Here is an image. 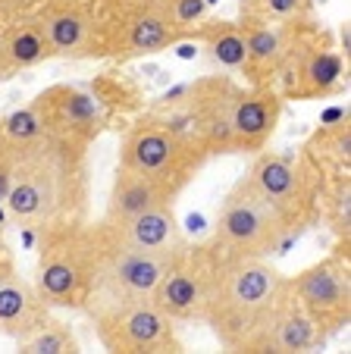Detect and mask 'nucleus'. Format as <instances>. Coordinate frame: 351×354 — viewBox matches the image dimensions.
I'll use <instances>...</instances> for the list:
<instances>
[{"mask_svg":"<svg viewBox=\"0 0 351 354\" xmlns=\"http://www.w3.org/2000/svg\"><path fill=\"white\" fill-rule=\"evenodd\" d=\"M88 147L60 135H44L22 147H7V204L10 216L38 232L88 214Z\"/></svg>","mask_w":351,"mask_h":354,"instance_id":"f257e3e1","label":"nucleus"},{"mask_svg":"<svg viewBox=\"0 0 351 354\" xmlns=\"http://www.w3.org/2000/svg\"><path fill=\"white\" fill-rule=\"evenodd\" d=\"M289 301V276L270 257L223 261L204 323L226 351L254 354L260 335Z\"/></svg>","mask_w":351,"mask_h":354,"instance_id":"f03ea898","label":"nucleus"},{"mask_svg":"<svg viewBox=\"0 0 351 354\" xmlns=\"http://www.w3.org/2000/svg\"><path fill=\"white\" fill-rule=\"evenodd\" d=\"M100 276V232L91 223H69L41 232L35 292L51 310H82L91 304Z\"/></svg>","mask_w":351,"mask_h":354,"instance_id":"7ed1b4c3","label":"nucleus"},{"mask_svg":"<svg viewBox=\"0 0 351 354\" xmlns=\"http://www.w3.org/2000/svg\"><path fill=\"white\" fill-rule=\"evenodd\" d=\"M235 82L229 75H204L166 91L147 113L182 141L201 147L207 157L232 154L229 145V107Z\"/></svg>","mask_w":351,"mask_h":354,"instance_id":"20e7f679","label":"nucleus"},{"mask_svg":"<svg viewBox=\"0 0 351 354\" xmlns=\"http://www.w3.org/2000/svg\"><path fill=\"white\" fill-rule=\"evenodd\" d=\"M94 19V60H141L170 50L182 35L160 0H88Z\"/></svg>","mask_w":351,"mask_h":354,"instance_id":"39448f33","label":"nucleus"},{"mask_svg":"<svg viewBox=\"0 0 351 354\" xmlns=\"http://www.w3.org/2000/svg\"><path fill=\"white\" fill-rule=\"evenodd\" d=\"M242 182L282 216L291 232L305 229L320 216V194L326 179L305 154L258 151Z\"/></svg>","mask_w":351,"mask_h":354,"instance_id":"423d86ee","label":"nucleus"},{"mask_svg":"<svg viewBox=\"0 0 351 354\" xmlns=\"http://www.w3.org/2000/svg\"><path fill=\"white\" fill-rule=\"evenodd\" d=\"M289 235L291 229L285 226L282 216L264 198H258L245 182H239L219 207L210 245L223 261H248V257L276 254Z\"/></svg>","mask_w":351,"mask_h":354,"instance_id":"0eeeda50","label":"nucleus"},{"mask_svg":"<svg viewBox=\"0 0 351 354\" xmlns=\"http://www.w3.org/2000/svg\"><path fill=\"white\" fill-rule=\"evenodd\" d=\"M98 342L113 354H179V329L147 301H94L85 310Z\"/></svg>","mask_w":351,"mask_h":354,"instance_id":"6e6552de","label":"nucleus"},{"mask_svg":"<svg viewBox=\"0 0 351 354\" xmlns=\"http://www.w3.org/2000/svg\"><path fill=\"white\" fill-rule=\"evenodd\" d=\"M351 63L339 54L332 35L314 22H301L282 69L276 75V91L282 100H326L348 88Z\"/></svg>","mask_w":351,"mask_h":354,"instance_id":"1a4fd4ad","label":"nucleus"},{"mask_svg":"<svg viewBox=\"0 0 351 354\" xmlns=\"http://www.w3.org/2000/svg\"><path fill=\"white\" fill-rule=\"evenodd\" d=\"M210 157L201 147L182 141L179 135H172L166 126H160L151 113L138 116L132 126L126 129L120 145V167L132 169V173L151 176L176 192H186L192 179L201 173V167Z\"/></svg>","mask_w":351,"mask_h":354,"instance_id":"9d476101","label":"nucleus"},{"mask_svg":"<svg viewBox=\"0 0 351 354\" xmlns=\"http://www.w3.org/2000/svg\"><path fill=\"white\" fill-rule=\"evenodd\" d=\"M219 267H223V257L217 254V248L210 241H204V245L186 241V248L166 270L151 301L172 323H204L213 288H217Z\"/></svg>","mask_w":351,"mask_h":354,"instance_id":"9b49d317","label":"nucleus"},{"mask_svg":"<svg viewBox=\"0 0 351 354\" xmlns=\"http://www.w3.org/2000/svg\"><path fill=\"white\" fill-rule=\"evenodd\" d=\"M100 232V276H98V292L94 301H147L154 298L160 279L172 261L179 257L182 248L176 251H141V248L113 241L104 229ZM88 310V308H85Z\"/></svg>","mask_w":351,"mask_h":354,"instance_id":"f8f14e48","label":"nucleus"},{"mask_svg":"<svg viewBox=\"0 0 351 354\" xmlns=\"http://www.w3.org/2000/svg\"><path fill=\"white\" fill-rule=\"evenodd\" d=\"M110 91H100L94 85H51L32 100L38 107L47 135H60L69 141L94 145L113 120V100L116 85L107 82Z\"/></svg>","mask_w":351,"mask_h":354,"instance_id":"ddd939ff","label":"nucleus"},{"mask_svg":"<svg viewBox=\"0 0 351 354\" xmlns=\"http://www.w3.org/2000/svg\"><path fill=\"white\" fill-rule=\"evenodd\" d=\"M291 298L298 301V308L317 323V329L330 335L342 333L351 323V267L348 254L332 251L330 257L311 263L289 276Z\"/></svg>","mask_w":351,"mask_h":354,"instance_id":"4468645a","label":"nucleus"},{"mask_svg":"<svg viewBox=\"0 0 351 354\" xmlns=\"http://www.w3.org/2000/svg\"><path fill=\"white\" fill-rule=\"evenodd\" d=\"M282 94L276 85L235 88L229 107V145L232 154H258L270 145L282 120Z\"/></svg>","mask_w":351,"mask_h":354,"instance_id":"2eb2a0df","label":"nucleus"},{"mask_svg":"<svg viewBox=\"0 0 351 354\" xmlns=\"http://www.w3.org/2000/svg\"><path fill=\"white\" fill-rule=\"evenodd\" d=\"M51 57L94 60V19L88 0H41L35 7Z\"/></svg>","mask_w":351,"mask_h":354,"instance_id":"dca6fc26","label":"nucleus"},{"mask_svg":"<svg viewBox=\"0 0 351 354\" xmlns=\"http://www.w3.org/2000/svg\"><path fill=\"white\" fill-rule=\"evenodd\" d=\"M239 22L245 35L242 75L248 79V85H276V75L301 22H276L260 13H242Z\"/></svg>","mask_w":351,"mask_h":354,"instance_id":"f3484780","label":"nucleus"},{"mask_svg":"<svg viewBox=\"0 0 351 354\" xmlns=\"http://www.w3.org/2000/svg\"><path fill=\"white\" fill-rule=\"evenodd\" d=\"M113 241H123V245L141 248V251H176V248L186 245V235H182L179 216H176V201L170 204H160L151 207L138 216H129L123 223H98Z\"/></svg>","mask_w":351,"mask_h":354,"instance_id":"a211bd4d","label":"nucleus"},{"mask_svg":"<svg viewBox=\"0 0 351 354\" xmlns=\"http://www.w3.org/2000/svg\"><path fill=\"white\" fill-rule=\"evenodd\" d=\"M170 201H179V192L172 185L116 167V176H113V185H110V198H107V210L100 220L123 223V220H129V216H138L151 207L170 204Z\"/></svg>","mask_w":351,"mask_h":354,"instance_id":"6ab92c4d","label":"nucleus"},{"mask_svg":"<svg viewBox=\"0 0 351 354\" xmlns=\"http://www.w3.org/2000/svg\"><path fill=\"white\" fill-rule=\"evenodd\" d=\"M47 317H51V308L41 301L28 279H22L16 270L0 279V335L3 339H13L19 345Z\"/></svg>","mask_w":351,"mask_h":354,"instance_id":"aec40b11","label":"nucleus"},{"mask_svg":"<svg viewBox=\"0 0 351 354\" xmlns=\"http://www.w3.org/2000/svg\"><path fill=\"white\" fill-rule=\"evenodd\" d=\"M53 60L35 13L0 22V79H13L22 69H35Z\"/></svg>","mask_w":351,"mask_h":354,"instance_id":"412c9836","label":"nucleus"},{"mask_svg":"<svg viewBox=\"0 0 351 354\" xmlns=\"http://www.w3.org/2000/svg\"><path fill=\"white\" fill-rule=\"evenodd\" d=\"M326 342V335L317 329V323L298 308V301L291 298L267 326V333L260 335L254 354H305L314 351Z\"/></svg>","mask_w":351,"mask_h":354,"instance_id":"4be33fe9","label":"nucleus"},{"mask_svg":"<svg viewBox=\"0 0 351 354\" xmlns=\"http://www.w3.org/2000/svg\"><path fill=\"white\" fill-rule=\"evenodd\" d=\"M301 154L320 169L323 179H336V176H348L351 169V120L348 113L342 120L320 126L317 132L307 138Z\"/></svg>","mask_w":351,"mask_h":354,"instance_id":"5701e85b","label":"nucleus"},{"mask_svg":"<svg viewBox=\"0 0 351 354\" xmlns=\"http://www.w3.org/2000/svg\"><path fill=\"white\" fill-rule=\"evenodd\" d=\"M188 38H198L219 69L242 75V66H245V35H242V22L207 16Z\"/></svg>","mask_w":351,"mask_h":354,"instance_id":"b1692460","label":"nucleus"},{"mask_svg":"<svg viewBox=\"0 0 351 354\" xmlns=\"http://www.w3.org/2000/svg\"><path fill=\"white\" fill-rule=\"evenodd\" d=\"M320 214L326 216L332 235H336V251L348 254V245H351V179L348 176L326 179L323 194H320Z\"/></svg>","mask_w":351,"mask_h":354,"instance_id":"393cba45","label":"nucleus"},{"mask_svg":"<svg viewBox=\"0 0 351 354\" xmlns=\"http://www.w3.org/2000/svg\"><path fill=\"white\" fill-rule=\"evenodd\" d=\"M19 351L22 354H79L82 342L75 335L73 323L51 314L28 339L19 342Z\"/></svg>","mask_w":351,"mask_h":354,"instance_id":"a878e982","label":"nucleus"},{"mask_svg":"<svg viewBox=\"0 0 351 354\" xmlns=\"http://www.w3.org/2000/svg\"><path fill=\"white\" fill-rule=\"evenodd\" d=\"M0 132H3L7 147H22V145H32V141L44 138L47 126H44V120H41L38 107L28 104V107H19V110H13V113L0 116Z\"/></svg>","mask_w":351,"mask_h":354,"instance_id":"bb28decb","label":"nucleus"},{"mask_svg":"<svg viewBox=\"0 0 351 354\" xmlns=\"http://www.w3.org/2000/svg\"><path fill=\"white\" fill-rule=\"evenodd\" d=\"M242 13H260L276 22H311L314 0H254Z\"/></svg>","mask_w":351,"mask_h":354,"instance_id":"cd10ccee","label":"nucleus"},{"mask_svg":"<svg viewBox=\"0 0 351 354\" xmlns=\"http://www.w3.org/2000/svg\"><path fill=\"white\" fill-rule=\"evenodd\" d=\"M166 10V16L172 19V26L179 28L182 38L195 32L201 22L210 16V7H207V0H160Z\"/></svg>","mask_w":351,"mask_h":354,"instance_id":"c85d7f7f","label":"nucleus"},{"mask_svg":"<svg viewBox=\"0 0 351 354\" xmlns=\"http://www.w3.org/2000/svg\"><path fill=\"white\" fill-rule=\"evenodd\" d=\"M41 0H0V22L7 19H16V16H26V13H35Z\"/></svg>","mask_w":351,"mask_h":354,"instance_id":"c756f323","label":"nucleus"},{"mask_svg":"<svg viewBox=\"0 0 351 354\" xmlns=\"http://www.w3.org/2000/svg\"><path fill=\"white\" fill-rule=\"evenodd\" d=\"M348 32H351V22L345 19L342 26H339V54L351 63V38H348Z\"/></svg>","mask_w":351,"mask_h":354,"instance_id":"7c9ffc66","label":"nucleus"},{"mask_svg":"<svg viewBox=\"0 0 351 354\" xmlns=\"http://www.w3.org/2000/svg\"><path fill=\"white\" fill-rule=\"evenodd\" d=\"M16 263H13V254H10V248H0V279L7 273H13Z\"/></svg>","mask_w":351,"mask_h":354,"instance_id":"2f4dec72","label":"nucleus"},{"mask_svg":"<svg viewBox=\"0 0 351 354\" xmlns=\"http://www.w3.org/2000/svg\"><path fill=\"white\" fill-rule=\"evenodd\" d=\"M7 154V141H3V132H0V157Z\"/></svg>","mask_w":351,"mask_h":354,"instance_id":"473e14b6","label":"nucleus"},{"mask_svg":"<svg viewBox=\"0 0 351 354\" xmlns=\"http://www.w3.org/2000/svg\"><path fill=\"white\" fill-rule=\"evenodd\" d=\"M0 248H7V239H3V226H0Z\"/></svg>","mask_w":351,"mask_h":354,"instance_id":"72a5a7b5","label":"nucleus"}]
</instances>
